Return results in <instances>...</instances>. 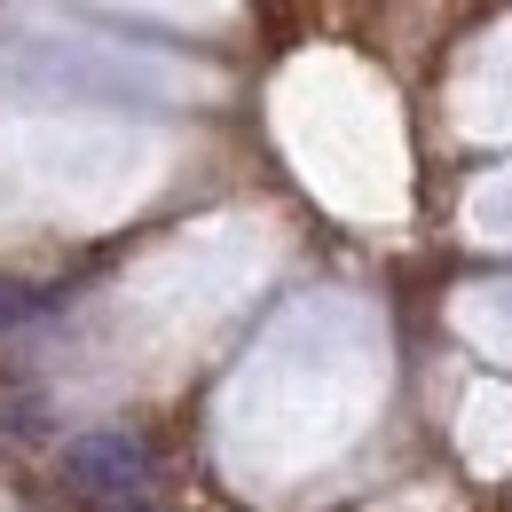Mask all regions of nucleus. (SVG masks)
<instances>
[{
  "label": "nucleus",
  "mask_w": 512,
  "mask_h": 512,
  "mask_svg": "<svg viewBox=\"0 0 512 512\" xmlns=\"http://www.w3.org/2000/svg\"><path fill=\"white\" fill-rule=\"evenodd\" d=\"M150 442L127 434V426H95V434H79L64 449V481L79 497H95V505H119V497H142L150 489Z\"/></svg>",
  "instance_id": "nucleus-1"
},
{
  "label": "nucleus",
  "mask_w": 512,
  "mask_h": 512,
  "mask_svg": "<svg viewBox=\"0 0 512 512\" xmlns=\"http://www.w3.org/2000/svg\"><path fill=\"white\" fill-rule=\"evenodd\" d=\"M48 308V292L40 284H16V276H0V331H16L24 316H40Z\"/></svg>",
  "instance_id": "nucleus-2"
},
{
  "label": "nucleus",
  "mask_w": 512,
  "mask_h": 512,
  "mask_svg": "<svg viewBox=\"0 0 512 512\" xmlns=\"http://www.w3.org/2000/svg\"><path fill=\"white\" fill-rule=\"evenodd\" d=\"M103 512H174V505H150V497H119V505H103Z\"/></svg>",
  "instance_id": "nucleus-3"
}]
</instances>
